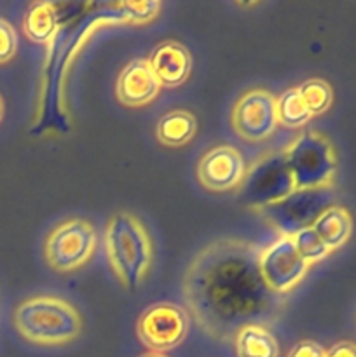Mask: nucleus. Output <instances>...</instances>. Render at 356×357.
<instances>
[{
	"label": "nucleus",
	"mask_w": 356,
	"mask_h": 357,
	"mask_svg": "<svg viewBox=\"0 0 356 357\" xmlns=\"http://www.w3.org/2000/svg\"><path fill=\"white\" fill-rule=\"evenodd\" d=\"M260 248L239 239H220L199 251L187 267L184 296L201 330L232 340L244 326L274 323L285 296L272 293L258 272Z\"/></svg>",
	"instance_id": "obj_1"
},
{
	"label": "nucleus",
	"mask_w": 356,
	"mask_h": 357,
	"mask_svg": "<svg viewBox=\"0 0 356 357\" xmlns=\"http://www.w3.org/2000/svg\"><path fill=\"white\" fill-rule=\"evenodd\" d=\"M105 253L119 282L129 291L140 288L152 267L154 248L149 232L129 213H117L108 220Z\"/></svg>",
	"instance_id": "obj_2"
},
{
	"label": "nucleus",
	"mask_w": 356,
	"mask_h": 357,
	"mask_svg": "<svg viewBox=\"0 0 356 357\" xmlns=\"http://www.w3.org/2000/svg\"><path fill=\"white\" fill-rule=\"evenodd\" d=\"M14 326L24 340L58 347L79 338L82 319L75 307L56 296H34L14 310Z\"/></svg>",
	"instance_id": "obj_3"
},
{
	"label": "nucleus",
	"mask_w": 356,
	"mask_h": 357,
	"mask_svg": "<svg viewBox=\"0 0 356 357\" xmlns=\"http://www.w3.org/2000/svg\"><path fill=\"white\" fill-rule=\"evenodd\" d=\"M286 167L295 183V190L332 187L337 171L334 143L320 131L297 136L283 152Z\"/></svg>",
	"instance_id": "obj_4"
},
{
	"label": "nucleus",
	"mask_w": 356,
	"mask_h": 357,
	"mask_svg": "<svg viewBox=\"0 0 356 357\" xmlns=\"http://www.w3.org/2000/svg\"><path fill=\"white\" fill-rule=\"evenodd\" d=\"M98 237L93 223L70 218L51 230L44 243V258L56 272H73L84 267L96 251Z\"/></svg>",
	"instance_id": "obj_5"
},
{
	"label": "nucleus",
	"mask_w": 356,
	"mask_h": 357,
	"mask_svg": "<svg viewBox=\"0 0 356 357\" xmlns=\"http://www.w3.org/2000/svg\"><path fill=\"white\" fill-rule=\"evenodd\" d=\"M332 187L293 190L286 197L257 209L265 222L271 223L281 236H295L304 229H309L314 220L327 208L334 206Z\"/></svg>",
	"instance_id": "obj_6"
},
{
	"label": "nucleus",
	"mask_w": 356,
	"mask_h": 357,
	"mask_svg": "<svg viewBox=\"0 0 356 357\" xmlns=\"http://www.w3.org/2000/svg\"><path fill=\"white\" fill-rule=\"evenodd\" d=\"M239 188L243 201L255 211L292 194L295 183L286 167L283 152L267 153L253 166L246 167Z\"/></svg>",
	"instance_id": "obj_7"
},
{
	"label": "nucleus",
	"mask_w": 356,
	"mask_h": 357,
	"mask_svg": "<svg viewBox=\"0 0 356 357\" xmlns=\"http://www.w3.org/2000/svg\"><path fill=\"white\" fill-rule=\"evenodd\" d=\"M309 265L302 260L290 236H279L258 253V272L272 293L286 296L304 278Z\"/></svg>",
	"instance_id": "obj_8"
},
{
	"label": "nucleus",
	"mask_w": 356,
	"mask_h": 357,
	"mask_svg": "<svg viewBox=\"0 0 356 357\" xmlns=\"http://www.w3.org/2000/svg\"><path fill=\"white\" fill-rule=\"evenodd\" d=\"M188 328L191 317L175 303H156L149 307L136 324L142 344L159 354L177 349L187 337Z\"/></svg>",
	"instance_id": "obj_9"
},
{
	"label": "nucleus",
	"mask_w": 356,
	"mask_h": 357,
	"mask_svg": "<svg viewBox=\"0 0 356 357\" xmlns=\"http://www.w3.org/2000/svg\"><path fill=\"white\" fill-rule=\"evenodd\" d=\"M234 131L246 142L258 143L274 135L278 128L276 96L265 89H251L236 101L232 108Z\"/></svg>",
	"instance_id": "obj_10"
},
{
	"label": "nucleus",
	"mask_w": 356,
	"mask_h": 357,
	"mask_svg": "<svg viewBox=\"0 0 356 357\" xmlns=\"http://www.w3.org/2000/svg\"><path fill=\"white\" fill-rule=\"evenodd\" d=\"M195 174L206 190L230 192L239 188L246 174V164L239 150L234 146H213L199 159Z\"/></svg>",
	"instance_id": "obj_11"
},
{
	"label": "nucleus",
	"mask_w": 356,
	"mask_h": 357,
	"mask_svg": "<svg viewBox=\"0 0 356 357\" xmlns=\"http://www.w3.org/2000/svg\"><path fill=\"white\" fill-rule=\"evenodd\" d=\"M159 80L154 75L147 58L129 61L119 73L115 84V96L119 103L129 108H142L152 103L161 93Z\"/></svg>",
	"instance_id": "obj_12"
},
{
	"label": "nucleus",
	"mask_w": 356,
	"mask_h": 357,
	"mask_svg": "<svg viewBox=\"0 0 356 357\" xmlns=\"http://www.w3.org/2000/svg\"><path fill=\"white\" fill-rule=\"evenodd\" d=\"M149 63L161 87L181 86L187 82L192 72L191 52L177 40L161 42L150 54Z\"/></svg>",
	"instance_id": "obj_13"
},
{
	"label": "nucleus",
	"mask_w": 356,
	"mask_h": 357,
	"mask_svg": "<svg viewBox=\"0 0 356 357\" xmlns=\"http://www.w3.org/2000/svg\"><path fill=\"white\" fill-rule=\"evenodd\" d=\"M311 229L318 234L321 241L327 244V248L330 251L339 250V248L344 246L349 241L353 232V218L349 215V211L342 206H330V208L325 209L314 223L311 225Z\"/></svg>",
	"instance_id": "obj_14"
},
{
	"label": "nucleus",
	"mask_w": 356,
	"mask_h": 357,
	"mask_svg": "<svg viewBox=\"0 0 356 357\" xmlns=\"http://www.w3.org/2000/svg\"><path fill=\"white\" fill-rule=\"evenodd\" d=\"M198 131V121L188 110H171L159 119L156 128L157 142L170 149H178L192 142Z\"/></svg>",
	"instance_id": "obj_15"
},
{
	"label": "nucleus",
	"mask_w": 356,
	"mask_h": 357,
	"mask_svg": "<svg viewBox=\"0 0 356 357\" xmlns=\"http://www.w3.org/2000/svg\"><path fill=\"white\" fill-rule=\"evenodd\" d=\"M58 30V13L51 2H34L23 16L24 37L35 44H45Z\"/></svg>",
	"instance_id": "obj_16"
},
{
	"label": "nucleus",
	"mask_w": 356,
	"mask_h": 357,
	"mask_svg": "<svg viewBox=\"0 0 356 357\" xmlns=\"http://www.w3.org/2000/svg\"><path fill=\"white\" fill-rule=\"evenodd\" d=\"M232 340L237 357H279L278 340L264 326L241 328Z\"/></svg>",
	"instance_id": "obj_17"
},
{
	"label": "nucleus",
	"mask_w": 356,
	"mask_h": 357,
	"mask_svg": "<svg viewBox=\"0 0 356 357\" xmlns=\"http://www.w3.org/2000/svg\"><path fill=\"white\" fill-rule=\"evenodd\" d=\"M276 117H278V124L297 129L306 126L313 119V115L304 105L299 89L292 87L276 98Z\"/></svg>",
	"instance_id": "obj_18"
},
{
	"label": "nucleus",
	"mask_w": 356,
	"mask_h": 357,
	"mask_svg": "<svg viewBox=\"0 0 356 357\" xmlns=\"http://www.w3.org/2000/svg\"><path fill=\"white\" fill-rule=\"evenodd\" d=\"M297 89H299L300 98H302L304 105H306V108L313 117L325 114L332 107L334 91H332V86L327 80L309 79Z\"/></svg>",
	"instance_id": "obj_19"
},
{
	"label": "nucleus",
	"mask_w": 356,
	"mask_h": 357,
	"mask_svg": "<svg viewBox=\"0 0 356 357\" xmlns=\"http://www.w3.org/2000/svg\"><path fill=\"white\" fill-rule=\"evenodd\" d=\"M293 246H295L297 253L302 257V260L307 265H316L318 261L325 260L328 255L332 253L327 248V244L318 237V234L313 229H304L300 232H297L295 236H292Z\"/></svg>",
	"instance_id": "obj_20"
},
{
	"label": "nucleus",
	"mask_w": 356,
	"mask_h": 357,
	"mask_svg": "<svg viewBox=\"0 0 356 357\" xmlns=\"http://www.w3.org/2000/svg\"><path fill=\"white\" fill-rule=\"evenodd\" d=\"M163 3L157 0H147V2H124L121 3L122 17L124 21L133 24H147L159 16Z\"/></svg>",
	"instance_id": "obj_21"
},
{
	"label": "nucleus",
	"mask_w": 356,
	"mask_h": 357,
	"mask_svg": "<svg viewBox=\"0 0 356 357\" xmlns=\"http://www.w3.org/2000/svg\"><path fill=\"white\" fill-rule=\"evenodd\" d=\"M17 52V33L13 24L0 17V65H6Z\"/></svg>",
	"instance_id": "obj_22"
},
{
	"label": "nucleus",
	"mask_w": 356,
	"mask_h": 357,
	"mask_svg": "<svg viewBox=\"0 0 356 357\" xmlns=\"http://www.w3.org/2000/svg\"><path fill=\"white\" fill-rule=\"evenodd\" d=\"M325 356H327V351H325V347H321L320 344H316V342L313 340H302L290 349L288 356L286 357H325Z\"/></svg>",
	"instance_id": "obj_23"
},
{
	"label": "nucleus",
	"mask_w": 356,
	"mask_h": 357,
	"mask_svg": "<svg viewBox=\"0 0 356 357\" xmlns=\"http://www.w3.org/2000/svg\"><path fill=\"white\" fill-rule=\"evenodd\" d=\"M325 357H356L355 344L353 342H339L330 351H327Z\"/></svg>",
	"instance_id": "obj_24"
},
{
	"label": "nucleus",
	"mask_w": 356,
	"mask_h": 357,
	"mask_svg": "<svg viewBox=\"0 0 356 357\" xmlns=\"http://www.w3.org/2000/svg\"><path fill=\"white\" fill-rule=\"evenodd\" d=\"M3 110H6V107H3V100H2V96H0V122H2V119H3Z\"/></svg>",
	"instance_id": "obj_25"
},
{
	"label": "nucleus",
	"mask_w": 356,
	"mask_h": 357,
	"mask_svg": "<svg viewBox=\"0 0 356 357\" xmlns=\"http://www.w3.org/2000/svg\"><path fill=\"white\" fill-rule=\"evenodd\" d=\"M142 357H166L164 354H159V352H149V354L142 356Z\"/></svg>",
	"instance_id": "obj_26"
}]
</instances>
